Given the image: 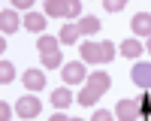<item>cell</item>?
Returning a JSON list of instances; mask_svg holds the SVG:
<instances>
[{
    "instance_id": "6da1fadb",
    "label": "cell",
    "mask_w": 151,
    "mask_h": 121,
    "mask_svg": "<svg viewBox=\"0 0 151 121\" xmlns=\"http://www.w3.org/2000/svg\"><path fill=\"white\" fill-rule=\"evenodd\" d=\"M79 52H82L85 64H109V60L115 58V42H109V40H103V42L88 40V42L79 45Z\"/></svg>"
},
{
    "instance_id": "7a4b0ae2",
    "label": "cell",
    "mask_w": 151,
    "mask_h": 121,
    "mask_svg": "<svg viewBox=\"0 0 151 121\" xmlns=\"http://www.w3.org/2000/svg\"><path fill=\"white\" fill-rule=\"evenodd\" d=\"M130 82L139 91H151V60H136L130 70Z\"/></svg>"
},
{
    "instance_id": "3957f363",
    "label": "cell",
    "mask_w": 151,
    "mask_h": 121,
    "mask_svg": "<svg viewBox=\"0 0 151 121\" xmlns=\"http://www.w3.org/2000/svg\"><path fill=\"white\" fill-rule=\"evenodd\" d=\"M115 118L118 121H139V97H124V100H118Z\"/></svg>"
},
{
    "instance_id": "277c9868",
    "label": "cell",
    "mask_w": 151,
    "mask_h": 121,
    "mask_svg": "<svg viewBox=\"0 0 151 121\" xmlns=\"http://www.w3.org/2000/svg\"><path fill=\"white\" fill-rule=\"evenodd\" d=\"M15 112H18V118H24V121H33L36 115L42 112V103H40V97H18V103H15Z\"/></svg>"
},
{
    "instance_id": "5b68a950",
    "label": "cell",
    "mask_w": 151,
    "mask_h": 121,
    "mask_svg": "<svg viewBox=\"0 0 151 121\" xmlns=\"http://www.w3.org/2000/svg\"><path fill=\"white\" fill-rule=\"evenodd\" d=\"M88 79V67L85 60H70V64H64V82L67 85H79Z\"/></svg>"
},
{
    "instance_id": "8992f818",
    "label": "cell",
    "mask_w": 151,
    "mask_h": 121,
    "mask_svg": "<svg viewBox=\"0 0 151 121\" xmlns=\"http://www.w3.org/2000/svg\"><path fill=\"white\" fill-rule=\"evenodd\" d=\"M130 27L136 36H145V40H151V12H136V15L130 18Z\"/></svg>"
},
{
    "instance_id": "52a82bcc",
    "label": "cell",
    "mask_w": 151,
    "mask_h": 121,
    "mask_svg": "<svg viewBox=\"0 0 151 121\" xmlns=\"http://www.w3.org/2000/svg\"><path fill=\"white\" fill-rule=\"evenodd\" d=\"M21 82H24V88H27V91H42L45 88V73H40V70H27V73H24V76H21Z\"/></svg>"
},
{
    "instance_id": "ba28073f",
    "label": "cell",
    "mask_w": 151,
    "mask_h": 121,
    "mask_svg": "<svg viewBox=\"0 0 151 121\" xmlns=\"http://www.w3.org/2000/svg\"><path fill=\"white\" fill-rule=\"evenodd\" d=\"M88 88H94L100 97H103V94L112 88V79L106 76V73H88Z\"/></svg>"
},
{
    "instance_id": "9c48e42d",
    "label": "cell",
    "mask_w": 151,
    "mask_h": 121,
    "mask_svg": "<svg viewBox=\"0 0 151 121\" xmlns=\"http://www.w3.org/2000/svg\"><path fill=\"white\" fill-rule=\"evenodd\" d=\"M18 27H24V24L18 21V15H15L12 9H3V12H0V30H3V36H6V33H15Z\"/></svg>"
},
{
    "instance_id": "30bf717a",
    "label": "cell",
    "mask_w": 151,
    "mask_h": 121,
    "mask_svg": "<svg viewBox=\"0 0 151 121\" xmlns=\"http://www.w3.org/2000/svg\"><path fill=\"white\" fill-rule=\"evenodd\" d=\"M118 52H121L124 58H133V60H136V58L145 52V45L136 40V36H130V40H124V42H121V48H118Z\"/></svg>"
},
{
    "instance_id": "8fae6325",
    "label": "cell",
    "mask_w": 151,
    "mask_h": 121,
    "mask_svg": "<svg viewBox=\"0 0 151 121\" xmlns=\"http://www.w3.org/2000/svg\"><path fill=\"white\" fill-rule=\"evenodd\" d=\"M21 24H24L30 33H40V36H42V30H45V15H40V12H27V18H24Z\"/></svg>"
},
{
    "instance_id": "7c38bea8",
    "label": "cell",
    "mask_w": 151,
    "mask_h": 121,
    "mask_svg": "<svg viewBox=\"0 0 151 121\" xmlns=\"http://www.w3.org/2000/svg\"><path fill=\"white\" fill-rule=\"evenodd\" d=\"M73 100H76V97L70 94V88H55V94H52V106L55 109H67Z\"/></svg>"
},
{
    "instance_id": "4fadbf2b",
    "label": "cell",
    "mask_w": 151,
    "mask_h": 121,
    "mask_svg": "<svg viewBox=\"0 0 151 121\" xmlns=\"http://www.w3.org/2000/svg\"><path fill=\"white\" fill-rule=\"evenodd\" d=\"M97 30H100V18H97V15H82V18H79V33L91 36V33H97Z\"/></svg>"
},
{
    "instance_id": "5bb4252c",
    "label": "cell",
    "mask_w": 151,
    "mask_h": 121,
    "mask_svg": "<svg viewBox=\"0 0 151 121\" xmlns=\"http://www.w3.org/2000/svg\"><path fill=\"white\" fill-rule=\"evenodd\" d=\"M58 40L64 42V45H76V42H79V24H64Z\"/></svg>"
},
{
    "instance_id": "9a60e30c",
    "label": "cell",
    "mask_w": 151,
    "mask_h": 121,
    "mask_svg": "<svg viewBox=\"0 0 151 121\" xmlns=\"http://www.w3.org/2000/svg\"><path fill=\"white\" fill-rule=\"evenodd\" d=\"M58 45H60V40H55V36H40L36 40V48H40V55H55L58 52Z\"/></svg>"
},
{
    "instance_id": "2e32d148",
    "label": "cell",
    "mask_w": 151,
    "mask_h": 121,
    "mask_svg": "<svg viewBox=\"0 0 151 121\" xmlns=\"http://www.w3.org/2000/svg\"><path fill=\"white\" fill-rule=\"evenodd\" d=\"M151 118V91H142L139 97V121H148Z\"/></svg>"
},
{
    "instance_id": "e0dca14e",
    "label": "cell",
    "mask_w": 151,
    "mask_h": 121,
    "mask_svg": "<svg viewBox=\"0 0 151 121\" xmlns=\"http://www.w3.org/2000/svg\"><path fill=\"white\" fill-rule=\"evenodd\" d=\"M40 64H42V70H64V58H60V52H55V55H42V60H40Z\"/></svg>"
},
{
    "instance_id": "ac0fdd59",
    "label": "cell",
    "mask_w": 151,
    "mask_h": 121,
    "mask_svg": "<svg viewBox=\"0 0 151 121\" xmlns=\"http://www.w3.org/2000/svg\"><path fill=\"white\" fill-rule=\"evenodd\" d=\"M76 100H79V106H94V103L100 100V94H97L94 88H82V91H79V97H76Z\"/></svg>"
},
{
    "instance_id": "d6986e66",
    "label": "cell",
    "mask_w": 151,
    "mask_h": 121,
    "mask_svg": "<svg viewBox=\"0 0 151 121\" xmlns=\"http://www.w3.org/2000/svg\"><path fill=\"white\" fill-rule=\"evenodd\" d=\"M45 15H52V18L67 15V3H60V0H48V3H45Z\"/></svg>"
},
{
    "instance_id": "ffe728a7",
    "label": "cell",
    "mask_w": 151,
    "mask_h": 121,
    "mask_svg": "<svg viewBox=\"0 0 151 121\" xmlns=\"http://www.w3.org/2000/svg\"><path fill=\"white\" fill-rule=\"evenodd\" d=\"M12 79H15V67H12L9 60H3V64H0V85H9Z\"/></svg>"
},
{
    "instance_id": "44dd1931",
    "label": "cell",
    "mask_w": 151,
    "mask_h": 121,
    "mask_svg": "<svg viewBox=\"0 0 151 121\" xmlns=\"http://www.w3.org/2000/svg\"><path fill=\"white\" fill-rule=\"evenodd\" d=\"M82 15V3H79V0H70V3H67V18H79Z\"/></svg>"
},
{
    "instance_id": "7402d4cb",
    "label": "cell",
    "mask_w": 151,
    "mask_h": 121,
    "mask_svg": "<svg viewBox=\"0 0 151 121\" xmlns=\"http://www.w3.org/2000/svg\"><path fill=\"white\" fill-rule=\"evenodd\" d=\"M91 121H115V112H109V109H97L91 115Z\"/></svg>"
},
{
    "instance_id": "603a6c76",
    "label": "cell",
    "mask_w": 151,
    "mask_h": 121,
    "mask_svg": "<svg viewBox=\"0 0 151 121\" xmlns=\"http://www.w3.org/2000/svg\"><path fill=\"white\" fill-rule=\"evenodd\" d=\"M103 9L106 12H121L124 9V0H103Z\"/></svg>"
},
{
    "instance_id": "cb8c5ba5",
    "label": "cell",
    "mask_w": 151,
    "mask_h": 121,
    "mask_svg": "<svg viewBox=\"0 0 151 121\" xmlns=\"http://www.w3.org/2000/svg\"><path fill=\"white\" fill-rule=\"evenodd\" d=\"M9 118H12V109L6 103H0V121H9Z\"/></svg>"
},
{
    "instance_id": "d4e9b609",
    "label": "cell",
    "mask_w": 151,
    "mask_h": 121,
    "mask_svg": "<svg viewBox=\"0 0 151 121\" xmlns=\"http://www.w3.org/2000/svg\"><path fill=\"white\" fill-rule=\"evenodd\" d=\"M48 121H73V118H70V115H64V112H55Z\"/></svg>"
},
{
    "instance_id": "484cf974",
    "label": "cell",
    "mask_w": 151,
    "mask_h": 121,
    "mask_svg": "<svg viewBox=\"0 0 151 121\" xmlns=\"http://www.w3.org/2000/svg\"><path fill=\"white\" fill-rule=\"evenodd\" d=\"M145 52H151V40H148V42H145Z\"/></svg>"
},
{
    "instance_id": "4316f807",
    "label": "cell",
    "mask_w": 151,
    "mask_h": 121,
    "mask_svg": "<svg viewBox=\"0 0 151 121\" xmlns=\"http://www.w3.org/2000/svg\"><path fill=\"white\" fill-rule=\"evenodd\" d=\"M73 121H82V118H73Z\"/></svg>"
}]
</instances>
